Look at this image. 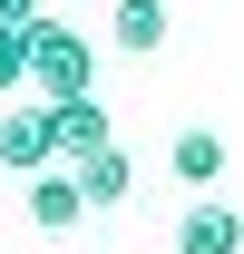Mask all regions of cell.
<instances>
[{
    "mask_svg": "<svg viewBox=\"0 0 244 254\" xmlns=\"http://www.w3.org/2000/svg\"><path fill=\"white\" fill-rule=\"evenodd\" d=\"M39 10H49V0H0V20H10V30H30Z\"/></svg>",
    "mask_w": 244,
    "mask_h": 254,
    "instance_id": "cell-10",
    "label": "cell"
},
{
    "mask_svg": "<svg viewBox=\"0 0 244 254\" xmlns=\"http://www.w3.org/2000/svg\"><path fill=\"white\" fill-rule=\"evenodd\" d=\"M20 78H30V39L0 20V88H20Z\"/></svg>",
    "mask_w": 244,
    "mask_h": 254,
    "instance_id": "cell-9",
    "label": "cell"
},
{
    "mask_svg": "<svg viewBox=\"0 0 244 254\" xmlns=\"http://www.w3.org/2000/svg\"><path fill=\"white\" fill-rule=\"evenodd\" d=\"M68 176H78V195H88V205H127V195H137V166H127L118 137H108V147H88Z\"/></svg>",
    "mask_w": 244,
    "mask_h": 254,
    "instance_id": "cell-5",
    "label": "cell"
},
{
    "mask_svg": "<svg viewBox=\"0 0 244 254\" xmlns=\"http://www.w3.org/2000/svg\"><path fill=\"white\" fill-rule=\"evenodd\" d=\"M108 39H118L127 59H156L166 49V0H118L108 10Z\"/></svg>",
    "mask_w": 244,
    "mask_h": 254,
    "instance_id": "cell-7",
    "label": "cell"
},
{
    "mask_svg": "<svg viewBox=\"0 0 244 254\" xmlns=\"http://www.w3.org/2000/svg\"><path fill=\"white\" fill-rule=\"evenodd\" d=\"M20 39H30V78H20V88H39V98H78V88H98V49L68 30L59 10H39Z\"/></svg>",
    "mask_w": 244,
    "mask_h": 254,
    "instance_id": "cell-1",
    "label": "cell"
},
{
    "mask_svg": "<svg viewBox=\"0 0 244 254\" xmlns=\"http://www.w3.org/2000/svg\"><path fill=\"white\" fill-rule=\"evenodd\" d=\"M0 166H10V176L49 166V98H39V108H10V118H0Z\"/></svg>",
    "mask_w": 244,
    "mask_h": 254,
    "instance_id": "cell-6",
    "label": "cell"
},
{
    "mask_svg": "<svg viewBox=\"0 0 244 254\" xmlns=\"http://www.w3.org/2000/svg\"><path fill=\"white\" fill-rule=\"evenodd\" d=\"M78 215H88V195H78V176H68L59 157H49V166H30V225H39V235H68Z\"/></svg>",
    "mask_w": 244,
    "mask_h": 254,
    "instance_id": "cell-4",
    "label": "cell"
},
{
    "mask_svg": "<svg viewBox=\"0 0 244 254\" xmlns=\"http://www.w3.org/2000/svg\"><path fill=\"white\" fill-rule=\"evenodd\" d=\"M166 166H176V186H215L225 176V137L215 127H185L176 147H166Z\"/></svg>",
    "mask_w": 244,
    "mask_h": 254,
    "instance_id": "cell-8",
    "label": "cell"
},
{
    "mask_svg": "<svg viewBox=\"0 0 244 254\" xmlns=\"http://www.w3.org/2000/svg\"><path fill=\"white\" fill-rule=\"evenodd\" d=\"M118 127H108V108H98V88H78V98H49V157L59 166H78L88 147H108Z\"/></svg>",
    "mask_w": 244,
    "mask_h": 254,
    "instance_id": "cell-2",
    "label": "cell"
},
{
    "mask_svg": "<svg viewBox=\"0 0 244 254\" xmlns=\"http://www.w3.org/2000/svg\"><path fill=\"white\" fill-rule=\"evenodd\" d=\"M176 254H244V215L215 205V186H205V195L176 215Z\"/></svg>",
    "mask_w": 244,
    "mask_h": 254,
    "instance_id": "cell-3",
    "label": "cell"
}]
</instances>
